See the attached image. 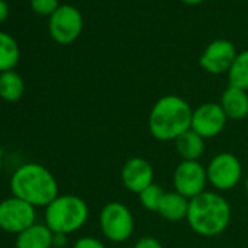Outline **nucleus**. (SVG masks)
I'll return each mask as SVG.
<instances>
[{
	"label": "nucleus",
	"mask_w": 248,
	"mask_h": 248,
	"mask_svg": "<svg viewBox=\"0 0 248 248\" xmlns=\"http://www.w3.org/2000/svg\"><path fill=\"white\" fill-rule=\"evenodd\" d=\"M191 118L193 109L186 99L178 95H165L154 104L149 112V133L161 142L175 140L191 129Z\"/></svg>",
	"instance_id": "obj_1"
},
{
	"label": "nucleus",
	"mask_w": 248,
	"mask_h": 248,
	"mask_svg": "<svg viewBox=\"0 0 248 248\" xmlns=\"http://www.w3.org/2000/svg\"><path fill=\"white\" fill-rule=\"evenodd\" d=\"M11 191L12 196L34 207H47L60 196L59 183L53 172L37 162L24 164L12 174Z\"/></svg>",
	"instance_id": "obj_2"
},
{
	"label": "nucleus",
	"mask_w": 248,
	"mask_h": 248,
	"mask_svg": "<svg viewBox=\"0 0 248 248\" xmlns=\"http://www.w3.org/2000/svg\"><path fill=\"white\" fill-rule=\"evenodd\" d=\"M231 204L215 191H204L190 200L187 223L200 236L212 238L220 235L231 222Z\"/></svg>",
	"instance_id": "obj_3"
},
{
	"label": "nucleus",
	"mask_w": 248,
	"mask_h": 248,
	"mask_svg": "<svg viewBox=\"0 0 248 248\" xmlns=\"http://www.w3.org/2000/svg\"><path fill=\"white\" fill-rule=\"evenodd\" d=\"M89 217L86 202L75 194H60L47 207L44 223L53 233L69 235L79 231Z\"/></svg>",
	"instance_id": "obj_4"
},
{
	"label": "nucleus",
	"mask_w": 248,
	"mask_h": 248,
	"mask_svg": "<svg viewBox=\"0 0 248 248\" xmlns=\"http://www.w3.org/2000/svg\"><path fill=\"white\" fill-rule=\"evenodd\" d=\"M99 228L108 241L124 242L135 232L133 213L124 203L109 202L99 212Z\"/></svg>",
	"instance_id": "obj_5"
},
{
	"label": "nucleus",
	"mask_w": 248,
	"mask_h": 248,
	"mask_svg": "<svg viewBox=\"0 0 248 248\" xmlns=\"http://www.w3.org/2000/svg\"><path fill=\"white\" fill-rule=\"evenodd\" d=\"M207 183L217 191H229L239 184L242 178V165L231 152L215 155L206 167Z\"/></svg>",
	"instance_id": "obj_6"
},
{
	"label": "nucleus",
	"mask_w": 248,
	"mask_h": 248,
	"mask_svg": "<svg viewBox=\"0 0 248 248\" xmlns=\"http://www.w3.org/2000/svg\"><path fill=\"white\" fill-rule=\"evenodd\" d=\"M37 220L35 207L15 196L0 202V229L9 233H21Z\"/></svg>",
	"instance_id": "obj_7"
},
{
	"label": "nucleus",
	"mask_w": 248,
	"mask_h": 248,
	"mask_svg": "<svg viewBox=\"0 0 248 248\" xmlns=\"http://www.w3.org/2000/svg\"><path fill=\"white\" fill-rule=\"evenodd\" d=\"M207 172L199 161H181L172 174L174 191L187 197L188 200L206 191Z\"/></svg>",
	"instance_id": "obj_8"
},
{
	"label": "nucleus",
	"mask_w": 248,
	"mask_h": 248,
	"mask_svg": "<svg viewBox=\"0 0 248 248\" xmlns=\"http://www.w3.org/2000/svg\"><path fill=\"white\" fill-rule=\"evenodd\" d=\"M83 19L80 12L70 6L63 5L50 16L48 30L51 38L59 44H72L82 32Z\"/></svg>",
	"instance_id": "obj_9"
},
{
	"label": "nucleus",
	"mask_w": 248,
	"mask_h": 248,
	"mask_svg": "<svg viewBox=\"0 0 248 248\" xmlns=\"http://www.w3.org/2000/svg\"><path fill=\"white\" fill-rule=\"evenodd\" d=\"M228 117L217 102H204L193 109L191 130L203 139L219 136L223 132Z\"/></svg>",
	"instance_id": "obj_10"
},
{
	"label": "nucleus",
	"mask_w": 248,
	"mask_h": 248,
	"mask_svg": "<svg viewBox=\"0 0 248 248\" xmlns=\"http://www.w3.org/2000/svg\"><path fill=\"white\" fill-rule=\"evenodd\" d=\"M238 53L235 46L228 40H216L210 43L200 56V66L212 75H220L229 72Z\"/></svg>",
	"instance_id": "obj_11"
},
{
	"label": "nucleus",
	"mask_w": 248,
	"mask_h": 248,
	"mask_svg": "<svg viewBox=\"0 0 248 248\" xmlns=\"http://www.w3.org/2000/svg\"><path fill=\"white\" fill-rule=\"evenodd\" d=\"M154 175L155 172L151 162L140 156L127 159L121 170L123 186L138 196L151 184H154Z\"/></svg>",
	"instance_id": "obj_12"
},
{
	"label": "nucleus",
	"mask_w": 248,
	"mask_h": 248,
	"mask_svg": "<svg viewBox=\"0 0 248 248\" xmlns=\"http://www.w3.org/2000/svg\"><path fill=\"white\" fill-rule=\"evenodd\" d=\"M220 107L228 120H244L248 117V93L235 86H228L220 96Z\"/></svg>",
	"instance_id": "obj_13"
},
{
	"label": "nucleus",
	"mask_w": 248,
	"mask_h": 248,
	"mask_svg": "<svg viewBox=\"0 0 248 248\" xmlns=\"http://www.w3.org/2000/svg\"><path fill=\"white\" fill-rule=\"evenodd\" d=\"M54 233L46 223H34L16 235V248H51L54 247Z\"/></svg>",
	"instance_id": "obj_14"
},
{
	"label": "nucleus",
	"mask_w": 248,
	"mask_h": 248,
	"mask_svg": "<svg viewBox=\"0 0 248 248\" xmlns=\"http://www.w3.org/2000/svg\"><path fill=\"white\" fill-rule=\"evenodd\" d=\"M188 204L190 200L184 196H181L177 191H168L165 193L161 206L158 209V215L170 222H178L187 217L188 213Z\"/></svg>",
	"instance_id": "obj_15"
},
{
	"label": "nucleus",
	"mask_w": 248,
	"mask_h": 248,
	"mask_svg": "<svg viewBox=\"0 0 248 248\" xmlns=\"http://www.w3.org/2000/svg\"><path fill=\"white\" fill-rule=\"evenodd\" d=\"M174 142L177 154L181 156L183 161H199L204 154V139L191 129L183 133Z\"/></svg>",
	"instance_id": "obj_16"
},
{
	"label": "nucleus",
	"mask_w": 248,
	"mask_h": 248,
	"mask_svg": "<svg viewBox=\"0 0 248 248\" xmlns=\"http://www.w3.org/2000/svg\"><path fill=\"white\" fill-rule=\"evenodd\" d=\"M25 92V83L15 70L0 73V98L6 102H16Z\"/></svg>",
	"instance_id": "obj_17"
},
{
	"label": "nucleus",
	"mask_w": 248,
	"mask_h": 248,
	"mask_svg": "<svg viewBox=\"0 0 248 248\" xmlns=\"http://www.w3.org/2000/svg\"><path fill=\"white\" fill-rule=\"evenodd\" d=\"M21 57L18 43L5 32H0V73L14 70Z\"/></svg>",
	"instance_id": "obj_18"
},
{
	"label": "nucleus",
	"mask_w": 248,
	"mask_h": 248,
	"mask_svg": "<svg viewBox=\"0 0 248 248\" xmlns=\"http://www.w3.org/2000/svg\"><path fill=\"white\" fill-rule=\"evenodd\" d=\"M228 79L229 86L248 91V50L236 56L228 72Z\"/></svg>",
	"instance_id": "obj_19"
},
{
	"label": "nucleus",
	"mask_w": 248,
	"mask_h": 248,
	"mask_svg": "<svg viewBox=\"0 0 248 248\" xmlns=\"http://www.w3.org/2000/svg\"><path fill=\"white\" fill-rule=\"evenodd\" d=\"M167 191H164V188L159 186V184H151L148 188H145L140 194H139V202L140 204L149 210V212H156L158 213V209L161 206V202L164 199Z\"/></svg>",
	"instance_id": "obj_20"
},
{
	"label": "nucleus",
	"mask_w": 248,
	"mask_h": 248,
	"mask_svg": "<svg viewBox=\"0 0 248 248\" xmlns=\"http://www.w3.org/2000/svg\"><path fill=\"white\" fill-rule=\"evenodd\" d=\"M31 8L40 15H53L59 9V0H31Z\"/></svg>",
	"instance_id": "obj_21"
},
{
	"label": "nucleus",
	"mask_w": 248,
	"mask_h": 248,
	"mask_svg": "<svg viewBox=\"0 0 248 248\" xmlns=\"http://www.w3.org/2000/svg\"><path fill=\"white\" fill-rule=\"evenodd\" d=\"M73 248H107L102 241L93 236H82L75 244Z\"/></svg>",
	"instance_id": "obj_22"
},
{
	"label": "nucleus",
	"mask_w": 248,
	"mask_h": 248,
	"mask_svg": "<svg viewBox=\"0 0 248 248\" xmlns=\"http://www.w3.org/2000/svg\"><path fill=\"white\" fill-rule=\"evenodd\" d=\"M133 248H164V247L156 238L146 235V236H142L140 239H138L136 244L133 245Z\"/></svg>",
	"instance_id": "obj_23"
},
{
	"label": "nucleus",
	"mask_w": 248,
	"mask_h": 248,
	"mask_svg": "<svg viewBox=\"0 0 248 248\" xmlns=\"http://www.w3.org/2000/svg\"><path fill=\"white\" fill-rule=\"evenodd\" d=\"M9 15V6L5 0H0V22H3Z\"/></svg>",
	"instance_id": "obj_24"
},
{
	"label": "nucleus",
	"mask_w": 248,
	"mask_h": 248,
	"mask_svg": "<svg viewBox=\"0 0 248 248\" xmlns=\"http://www.w3.org/2000/svg\"><path fill=\"white\" fill-rule=\"evenodd\" d=\"M54 247L62 248L67 244V235H62V233H54Z\"/></svg>",
	"instance_id": "obj_25"
},
{
	"label": "nucleus",
	"mask_w": 248,
	"mask_h": 248,
	"mask_svg": "<svg viewBox=\"0 0 248 248\" xmlns=\"http://www.w3.org/2000/svg\"><path fill=\"white\" fill-rule=\"evenodd\" d=\"M181 2H184L187 5H199V3L203 2V0H181Z\"/></svg>",
	"instance_id": "obj_26"
},
{
	"label": "nucleus",
	"mask_w": 248,
	"mask_h": 248,
	"mask_svg": "<svg viewBox=\"0 0 248 248\" xmlns=\"http://www.w3.org/2000/svg\"><path fill=\"white\" fill-rule=\"evenodd\" d=\"M2 167H3V151L0 149V171H2Z\"/></svg>",
	"instance_id": "obj_27"
},
{
	"label": "nucleus",
	"mask_w": 248,
	"mask_h": 248,
	"mask_svg": "<svg viewBox=\"0 0 248 248\" xmlns=\"http://www.w3.org/2000/svg\"><path fill=\"white\" fill-rule=\"evenodd\" d=\"M245 190H247V196H248V177H247V183H245Z\"/></svg>",
	"instance_id": "obj_28"
}]
</instances>
